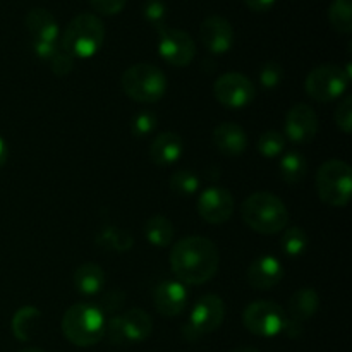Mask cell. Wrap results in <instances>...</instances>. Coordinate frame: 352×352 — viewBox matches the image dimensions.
<instances>
[{"instance_id":"cell-7","label":"cell","mask_w":352,"mask_h":352,"mask_svg":"<svg viewBox=\"0 0 352 352\" xmlns=\"http://www.w3.org/2000/svg\"><path fill=\"white\" fill-rule=\"evenodd\" d=\"M226 318V305L222 298L215 294H205L195 302L182 333L188 340H198L220 329Z\"/></svg>"},{"instance_id":"cell-8","label":"cell","mask_w":352,"mask_h":352,"mask_svg":"<svg viewBox=\"0 0 352 352\" xmlns=\"http://www.w3.org/2000/svg\"><path fill=\"white\" fill-rule=\"evenodd\" d=\"M351 78L342 67L323 64L313 69L305 82L306 93L316 102H332L342 96L349 86Z\"/></svg>"},{"instance_id":"cell-33","label":"cell","mask_w":352,"mask_h":352,"mask_svg":"<svg viewBox=\"0 0 352 352\" xmlns=\"http://www.w3.org/2000/svg\"><path fill=\"white\" fill-rule=\"evenodd\" d=\"M336 124L344 134H351L352 131V96L346 95L339 102L336 110Z\"/></svg>"},{"instance_id":"cell-13","label":"cell","mask_w":352,"mask_h":352,"mask_svg":"<svg viewBox=\"0 0 352 352\" xmlns=\"http://www.w3.org/2000/svg\"><path fill=\"white\" fill-rule=\"evenodd\" d=\"M284 133L292 143H309L318 134V116L306 103H296L289 109L287 116H285Z\"/></svg>"},{"instance_id":"cell-36","label":"cell","mask_w":352,"mask_h":352,"mask_svg":"<svg viewBox=\"0 0 352 352\" xmlns=\"http://www.w3.org/2000/svg\"><path fill=\"white\" fill-rule=\"evenodd\" d=\"M127 0H89L93 9L102 16H116L126 7Z\"/></svg>"},{"instance_id":"cell-19","label":"cell","mask_w":352,"mask_h":352,"mask_svg":"<svg viewBox=\"0 0 352 352\" xmlns=\"http://www.w3.org/2000/svg\"><path fill=\"white\" fill-rule=\"evenodd\" d=\"M184 141L179 134L165 131L160 133L150 144V158L158 167H168L182 157Z\"/></svg>"},{"instance_id":"cell-38","label":"cell","mask_w":352,"mask_h":352,"mask_svg":"<svg viewBox=\"0 0 352 352\" xmlns=\"http://www.w3.org/2000/svg\"><path fill=\"white\" fill-rule=\"evenodd\" d=\"M275 2L277 0H244L248 9H251L253 12H267L275 6Z\"/></svg>"},{"instance_id":"cell-11","label":"cell","mask_w":352,"mask_h":352,"mask_svg":"<svg viewBox=\"0 0 352 352\" xmlns=\"http://www.w3.org/2000/svg\"><path fill=\"white\" fill-rule=\"evenodd\" d=\"M213 95L220 105L227 109H244L256 96V88L248 76L241 72H227L213 85Z\"/></svg>"},{"instance_id":"cell-23","label":"cell","mask_w":352,"mask_h":352,"mask_svg":"<svg viewBox=\"0 0 352 352\" xmlns=\"http://www.w3.org/2000/svg\"><path fill=\"white\" fill-rule=\"evenodd\" d=\"M41 320L40 309L33 308V306H24V308L17 309L16 315L12 316V333L17 340L21 342H28L31 337L34 336V330L38 329Z\"/></svg>"},{"instance_id":"cell-34","label":"cell","mask_w":352,"mask_h":352,"mask_svg":"<svg viewBox=\"0 0 352 352\" xmlns=\"http://www.w3.org/2000/svg\"><path fill=\"white\" fill-rule=\"evenodd\" d=\"M143 14L153 26H165L164 21L167 17V6L162 0H148L143 7Z\"/></svg>"},{"instance_id":"cell-24","label":"cell","mask_w":352,"mask_h":352,"mask_svg":"<svg viewBox=\"0 0 352 352\" xmlns=\"http://www.w3.org/2000/svg\"><path fill=\"white\" fill-rule=\"evenodd\" d=\"M174 226L165 215H153L144 223V237L155 248H167L174 241Z\"/></svg>"},{"instance_id":"cell-39","label":"cell","mask_w":352,"mask_h":352,"mask_svg":"<svg viewBox=\"0 0 352 352\" xmlns=\"http://www.w3.org/2000/svg\"><path fill=\"white\" fill-rule=\"evenodd\" d=\"M7 158H9V150H7L6 141L0 138V167H3V165H6Z\"/></svg>"},{"instance_id":"cell-3","label":"cell","mask_w":352,"mask_h":352,"mask_svg":"<svg viewBox=\"0 0 352 352\" xmlns=\"http://www.w3.org/2000/svg\"><path fill=\"white\" fill-rule=\"evenodd\" d=\"M107 322L103 311L95 305L78 302L65 311L62 318V333L78 347H91L103 339Z\"/></svg>"},{"instance_id":"cell-6","label":"cell","mask_w":352,"mask_h":352,"mask_svg":"<svg viewBox=\"0 0 352 352\" xmlns=\"http://www.w3.org/2000/svg\"><path fill=\"white\" fill-rule=\"evenodd\" d=\"M316 191L329 206H347L352 196V170L344 160H329L316 172Z\"/></svg>"},{"instance_id":"cell-17","label":"cell","mask_w":352,"mask_h":352,"mask_svg":"<svg viewBox=\"0 0 352 352\" xmlns=\"http://www.w3.org/2000/svg\"><path fill=\"white\" fill-rule=\"evenodd\" d=\"M248 284L258 291L274 289L284 278V267L275 256H260L248 268Z\"/></svg>"},{"instance_id":"cell-1","label":"cell","mask_w":352,"mask_h":352,"mask_svg":"<svg viewBox=\"0 0 352 352\" xmlns=\"http://www.w3.org/2000/svg\"><path fill=\"white\" fill-rule=\"evenodd\" d=\"M220 254L215 243L201 236L184 237L170 251V268L184 285H201L219 272Z\"/></svg>"},{"instance_id":"cell-10","label":"cell","mask_w":352,"mask_h":352,"mask_svg":"<svg viewBox=\"0 0 352 352\" xmlns=\"http://www.w3.org/2000/svg\"><path fill=\"white\" fill-rule=\"evenodd\" d=\"M284 309L274 301H254L244 309L243 323L253 336L275 337L284 332L285 327Z\"/></svg>"},{"instance_id":"cell-12","label":"cell","mask_w":352,"mask_h":352,"mask_svg":"<svg viewBox=\"0 0 352 352\" xmlns=\"http://www.w3.org/2000/svg\"><path fill=\"white\" fill-rule=\"evenodd\" d=\"M158 30V54L167 64L184 67L196 57V43L186 31L160 26Z\"/></svg>"},{"instance_id":"cell-40","label":"cell","mask_w":352,"mask_h":352,"mask_svg":"<svg viewBox=\"0 0 352 352\" xmlns=\"http://www.w3.org/2000/svg\"><path fill=\"white\" fill-rule=\"evenodd\" d=\"M230 352H260L256 349V347H250V346H244V347H236V349H232Z\"/></svg>"},{"instance_id":"cell-30","label":"cell","mask_w":352,"mask_h":352,"mask_svg":"<svg viewBox=\"0 0 352 352\" xmlns=\"http://www.w3.org/2000/svg\"><path fill=\"white\" fill-rule=\"evenodd\" d=\"M285 150V136L278 131H265L258 140V151L263 157H278Z\"/></svg>"},{"instance_id":"cell-5","label":"cell","mask_w":352,"mask_h":352,"mask_svg":"<svg viewBox=\"0 0 352 352\" xmlns=\"http://www.w3.org/2000/svg\"><path fill=\"white\" fill-rule=\"evenodd\" d=\"M120 86L138 103H155L167 91V78L153 64H134L124 71Z\"/></svg>"},{"instance_id":"cell-16","label":"cell","mask_w":352,"mask_h":352,"mask_svg":"<svg viewBox=\"0 0 352 352\" xmlns=\"http://www.w3.org/2000/svg\"><path fill=\"white\" fill-rule=\"evenodd\" d=\"M188 291L186 285L179 280H165L158 284L153 291L155 308L160 315L172 318L181 315L188 306Z\"/></svg>"},{"instance_id":"cell-32","label":"cell","mask_w":352,"mask_h":352,"mask_svg":"<svg viewBox=\"0 0 352 352\" xmlns=\"http://www.w3.org/2000/svg\"><path fill=\"white\" fill-rule=\"evenodd\" d=\"M260 85L267 89H274L280 85L282 78H284V69L278 62L270 60L267 64L261 65L260 69Z\"/></svg>"},{"instance_id":"cell-21","label":"cell","mask_w":352,"mask_h":352,"mask_svg":"<svg viewBox=\"0 0 352 352\" xmlns=\"http://www.w3.org/2000/svg\"><path fill=\"white\" fill-rule=\"evenodd\" d=\"M318 306V292L313 287H302L296 291L289 299V315H291V320L302 323L316 315Z\"/></svg>"},{"instance_id":"cell-25","label":"cell","mask_w":352,"mask_h":352,"mask_svg":"<svg viewBox=\"0 0 352 352\" xmlns=\"http://www.w3.org/2000/svg\"><path fill=\"white\" fill-rule=\"evenodd\" d=\"M278 170H280L282 181L284 182L291 186L301 184L305 181L306 174H308V162H306V158L299 151H287L282 157Z\"/></svg>"},{"instance_id":"cell-35","label":"cell","mask_w":352,"mask_h":352,"mask_svg":"<svg viewBox=\"0 0 352 352\" xmlns=\"http://www.w3.org/2000/svg\"><path fill=\"white\" fill-rule=\"evenodd\" d=\"M48 62H50V67L54 71V74L57 76H67L72 71V67H74V58L67 52L62 50L60 45H58V50L55 52L54 57Z\"/></svg>"},{"instance_id":"cell-26","label":"cell","mask_w":352,"mask_h":352,"mask_svg":"<svg viewBox=\"0 0 352 352\" xmlns=\"http://www.w3.org/2000/svg\"><path fill=\"white\" fill-rule=\"evenodd\" d=\"M96 244L102 250L116 251V253H124L133 248L134 239L131 234L124 229H117V227H105L102 232L96 236Z\"/></svg>"},{"instance_id":"cell-37","label":"cell","mask_w":352,"mask_h":352,"mask_svg":"<svg viewBox=\"0 0 352 352\" xmlns=\"http://www.w3.org/2000/svg\"><path fill=\"white\" fill-rule=\"evenodd\" d=\"M33 50L43 60H50L55 52L58 50L57 43H48V41H33Z\"/></svg>"},{"instance_id":"cell-28","label":"cell","mask_w":352,"mask_h":352,"mask_svg":"<svg viewBox=\"0 0 352 352\" xmlns=\"http://www.w3.org/2000/svg\"><path fill=\"white\" fill-rule=\"evenodd\" d=\"M280 244L282 251H284L287 256L298 258L301 256L306 251V248H308V234H306L305 229H301V227H291V229H287L284 232Z\"/></svg>"},{"instance_id":"cell-29","label":"cell","mask_w":352,"mask_h":352,"mask_svg":"<svg viewBox=\"0 0 352 352\" xmlns=\"http://www.w3.org/2000/svg\"><path fill=\"white\" fill-rule=\"evenodd\" d=\"M170 188L175 195L192 196L199 189V177L191 170H177L170 177Z\"/></svg>"},{"instance_id":"cell-9","label":"cell","mask_w":352,"mask_h":352,"mask_svg":"<svg viewBox=\"0 0 352 352\" xmlns=\"http://www.w3.org/2000/svg\"><path fill=\"white\" fill-rule=\"evenodd\" d=\"M153 330V322L146 311L140 308H133L122 315L116 316L107 325V337L112 344H138L146 340Z\"/></svg>"},{"instance_id":"cell-20","label":"cell","mask_w":352,"mask_h":352,"mask_svg":"<svg viewBox=\"0 0 352 352\" xmlns=\"http://www.w3.org/2000/svg\"><path fill=\"white\" fill-rule=\"evenodd\" d=\"M26 28L30 31L33 41H48L57 43L58 40V23L54 14L43 7H34L26 16Z\"/></svg>"},{"instance_id":"cell-2","label":"cell","mask_w":352,"mask_h":352,"mask_svg":"<svg viewBox=\"0 0 352 352\" xmlns=\"http://www.w3.org/2000/svg\"><path fill=\"white\" fill-rule=\"evenodd\" d=\"M241 215L250 229L263 236L280 232L289 222L285 203L278 196L267 191H258L248 196L241 208Z\"/></svg>"},{"instance_id":"cell-15","label":"cell","mask_w":352,"mask_h":352,"mask_svg":"<svg viewBox=\"0 0 352 352\" xmlns=\"http://www.w3.org/2000/svg\"><path fill=\"white\" fill-rule=\"evenodd\" d=\"M199 38L210 54L223 55L234 45V28L226 17L208 16L199 26Z\"/></svg>"},{"instance_id":"cell-18","label":"cell","mask_w":352,"mask_h":352,"mask_svg":"<svg viewBox=\"0 0 352 352\" xmlns=\"http://www.w3.org/2000/svg\"><path fill=\"white\" fill-rule=\"evenodd\" d=\"M213 144L227 157L243 155L248 148L246 131L234 122H222L213 129Z\"/></svg>"},{"instance_id":"cell-41","label":"cell","mask_w":352,"mask_h":352,"mask_svg":"<svg viewBox=\"0 0 352 352\" xmlns=\"http://www.w3.org/2000/svg\"><path fill=\"white\" fill-rule=\"evenodd\" d=\"M19 352H45L43 349H38V347H28V349H23Z\"/></svg>"},{"instance_id":"cell-31","label":"cell","mask_w":352,"mask_h":352,"mask_svg":"<svg viewBox=\"0 0 352 352\" xmlns=\"http://www.w3.org/2000/svg\"><path fill=\"white\" fill-rule=\"evenodd\" d=\"M157 116L150 110H143V112L136 113L131 120V133L134 134L136 138H144V136H150L151 133L155 131L157 127Z\"/></svg>"},{"instance_id":"cell-22","label":"cell","mask_w":352,"mask_h":352,"mask_svg":"<svg viewBox=\"0 0 352 352\" xmlns=\"http://www.w3.org/2000/svg\"><path fill=\"white\" fill-rule=\"evenodd\" d=\"M105 284V272L96 263H82L74 272V287L82 296H95Z\"/></svg>"},{"instance_id":"cell-14","label":"cell","mask_w":352,"mask_h":352,"mask_svg":"<svg viewBox=\"0 0 352 352\" xmlns=\"http://www.w3.org/2000/svg\"><path fill=\"white\" fill-rule=\"evenodd\" d=\"M198 213L205 222L220 226L234 213V196L223 188H208L199 195Z\"/></svg>"},{"instance_id":"cell-4","label":"cell","mask_w":352,"mask_h":352,"mask_svg":"<svg viewBox=\"0 0 352 352\" xmlns=\"http://www.w3.org/2000/svg\"><path fill=\"white\" fill-rule=\"evenodd\" d=\"M105 41V26L95 14L82 12L76 16L62 34L60 47L72 58H89Z\"/></svg>"},{"instance_id":"cell-27","label":"cell","mask_w":352,"mask_h":352,"mask_svg":"<svg viewBox=\"0 0 352 352\" xmlns=\"http://www.w3.org/2000/svg\"><path fill=\"white\" fill-rule=\"evenodd\" d=\"M329 21L333 30L342 34H349L352 31L351 0H333L329 7Z\"/></svg>"}]
</instances>
